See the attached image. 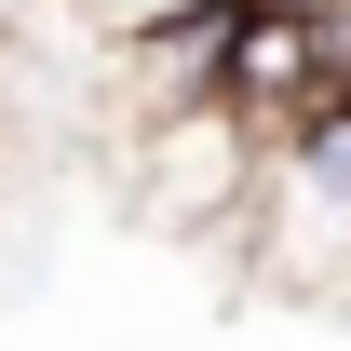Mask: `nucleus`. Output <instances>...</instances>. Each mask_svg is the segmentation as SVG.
Returning <instances> with one entry per match:
<instances>
[{
	"label": "nucleus",
	"instance_id": "obj_2",
	"mask_svg": "<svg viewBox=\"0 0 351 351\" xmlns=\"http://www.w3.org/2000/svg\"><path fill=\"white\" fill-rule=\"evenodd\" d=\"M95 41H135V27H176V14H230V0H82Z\"/></svg>",
	"mask_w": 351,
	"mask_h": 351
},
{
	"label": "nucleus",
	"instance_id": "obj_1",
	"mask_svg": "<svg viewBox=\"0 0 351 351\" xmlns=\"http://www.w3.org/2000/svg\"><path fill=\"white\" fill-rule=\"evenodd\" d=\"M257 162H270V135L217 95V108H176V122L122 135V203H135V230H162V243H243Z\"/></svg>",
	"mask_w": 351,
	"mask_h": 351
}]
</instances>
